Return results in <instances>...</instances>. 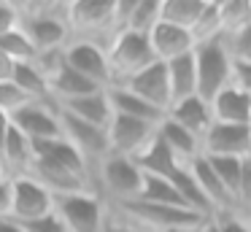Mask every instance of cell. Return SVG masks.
<instances>
[{
  "mask_svg": "<svg viewBox=\"0 0 251 232\" xmlns=\"http://www.w3.org/2000/svg\"><path fill=\"white\" fill-rule=\"evenodd\" d=\"M19 5V30L27 35L35 52L65 49L71 41L68 27V3H17Z\"/></svg>",
  "mask_w": 251,
  "mask_h": 232,
  "instance_id": "obj_1",
  "label": "cell"
},
{
  "mask_svg": "<svg viewBox=\"0 0 251 232\" xmlns=\"http://www.w3.org/2000/svg\"><path fill=\"white\" fill-rule=\"evenodd\" d=\"M108 210L119 219L130 221L132 227H138L141 232H170V230H192L200 227L202 216L192 213L186 208H173V205H157L146 203V200H125V203H105Z\"/></svg>",
  "mask_w": 251,
  "mask_h": 232,
  "instance_id": "obj_2",
  "label": "cell"
},
{
  "mask_svg": "<svg viewBox=\"0 0 251 232\" xmlns=\"http://www.w3.org/2000/svg\"><path fill=\"white\" fill-rule=\"evenodd\" d=\"M114 8H116V0H71L68 3L71 38L92 41V43H100L103 49H108V43L119 35L114 22Z\"/></svg>",
  "mask_w": 251,
  "mask_h": 232,
  "instance_id": "obj_3",
  "label": "cell"
},
{
  "mask_svg": "<svg viewBox=\"0 0 251 232\" xmlns=\"http://www.w3.org/2000/svg\"><path fill=\"white\" fill-rule=\"evenodd\" d=\"M195 70L197 95L205 103H211L219 92L232 84V54L227 49L224 35L195 46Z\"/></svg>",
  "mask_w": 251,
  "mask_h": 232,
  "instance_id": "obj_4",
  "label": "cell"
},
{
  "mask_svg": "<svg viewBox=\"0 0 251 232\" xmlns=\"http://www.w3.org/2000/svg\"><path fill=\"white\" fill-rule=\"evenodd\" d=\"M143 186V170L127 156L108 154L95 167V192L105 203H125L135 200Z\"/></svg>",
  "mask_w": 251,
  "mask_h": 232,
  "instance_id": "obj_5",
  "label": "cell"
},
{
  "mask_svg": "<svg viewBox=\"0 0 251 232\" xmlns=\"http://www.w3.org/2000/svg\"><path fill=\"white\" fill-rule=\"evenodd\" d=\"M105 54H108V68H111V86L125 84L135 73H141L143 68L157 62L149 35H138V32H130V30L119 32L108 43Z\"/></svg>",
  "mask_w": 251,
  "mask_h": 232,
  "instance_id": "obj_6",
  "label": "cell"
},
{
  "mask_svg": "<svg viewBox=\"0 0 251 232\" xmlns=\"http://www.w3.org/2000/svg\"><path fill=\"white\" fill-rule=\"evenodd\" d=\"M54 216L65 232H103L108 205L98 192H76L54 197Z\"/></svg>",
  "mask_w": 251,
  "mask_h": 232,
  "instance_id": "obj_7",
  "label": "cell"
},
{
  "mask_svg": "<svg viewBox=\"0 0 251 232\" xmlns=\"http://www.w3.org/2000/svg\"><path fill=\"white\" fill-rule=\"evenodd\" d=\"M8 186H11L8 219H14L17 224H30V221H38L44 216L54 213V197L35 178L30 176L8 178Z\"/></svg>",
  "mask_w": 251,
  "mask_h": 232,
  "instance_id": "obj_8",
  "label": "cell"
},
{
  "mask_svg": "<svg viewBox=\"0 0 251 232\" xmlns=\"http://www.w3.org/2000/svg\"><path fill=\"white\" fill-rule=\"evenodd\" d=\"M60 127H62V140H68V143L87 159V165L92 167V173H95V167L111 154L108 132H105V129L92 127V124L81 122V119L71 116V113H65V111H60Z\"/></svg>",
  "mask_w": 251,
  "mask_h": 232,
  "instance_id": "obj_9",
  "label": "cell"
},
{
  "mask_svg": "<svg viewBox=\"0 0 251 232\" xmlns=\"http://www.w3.org/2000/svg\"><path fill=\"white\" fill-rule=\"evenodd\" d=\"M65 65L76 70L78 76L89 78L98 84L100 89L111 86V68H108V54L100 43L81 41V38H71L65 46Z\"/></svg>",
  "mask_w": 251,
  "mask_h": 232,
  "instance_id": "obj_10",
  "label": "cell"
},
{
  "mask_svg": "<svg viewBox=\"0 0 251 232\" xmlns=\"http://www.w3.org/2000/svg\"><path fill=\"white\" fill-rule=\"evenodd\" d=\"M11 124L33 143L44 140H60L62 127H60V108L54 103H30L22 111L11 116Z\"/></svg>",
  "mask_w": 251,
  "mask_h": 232,
  "instance_id": "obj_11",
  "label": "cell"
},
{
  "mask_svg": "<svg viewBox=\"0 0 251 232\" xmlns=\"http://www.w3.org/2000/svg\"><path fill=\"white\" fill-rule=\"evenodd\" d=\"M157 127L146 122H138L130 116H116L108 124V149L116 156H127V159H135L143 149L154 140Z\"/></svg>",
  "mask_w": 251,
  "mask_h": 232,
  "instance_id": "obj_12",
  "label": "cell"
},
{
  "mask_svg": "<svg viewBox=\"0 0 251 232\" xmlns=\"http://www.w3.org/2000/svg\"><path fill=\"white\" fill-rule=\"evenodd\" d=\"M202 154L213 159H246L251 156V127L213 122L202 138Z\"/></svg>",
  "mask_w": 251,
  "mask_h": 232,
  "instance_id": "obj_13",
  "label": "cell"
},
{
  "mask_svg": "<svg viewBox=\"0 0 251 232\" xmlns=\"http://www.w3.org/2000/svg\"><path fill=\"white\" fill-rule=\"evenodd\" d=\"M119 86H127L132 95L143 97L146 103H151L154 108H159V111H165V113L173 105L170 84H168V68H165V62H159V59L151 62L149 68H143L141 73H135L130 81H125V84H119Z\"/></svg>",
  "mask_w": 251,
  "mask_h": 232,
  "instance_id": "obj_14",
  "label": "cell"
},
{
  "mask_svg": "<svg viewBox=\"0 0 251 232\" xmlns=\"http://www.w3.org/2000/svg\"><path fill=\"white\" fill-rule=\"evenodd\" d=\"M211 116L219 124H238V127H251V95L229 84L222 89L211 103Z\"/></svg>",
  "mask_w": 251,
  "mask_h": 232,
  "instance_id": "obj_15",
  "label": "cell"
},
{
  "mask_svg": "<svg viewBox=\"0 0 251 232\" xmlns=\"http://www.w3.org/2000/svg\"><path fill=\"white\" fill-rule=\"evenodd\" d=\"M149 43H151V52L159 62H170L176 57H184V54L195 52V38H192V32L184 30V27L168 25V22H159L149 32Z\"/></svg>",
  "mask_w": 251,
  "mask_h": 232,
  "instance_id": "obj_16",
  "label": "cell"
},
{
  "mask_svg": "<svg viewBox=\"0 0 251 232\" xmlns=\"http://www.w3.org/2000/svg\"><path fill=\"white\" fill-rule=\"evenodd\" d=\"M189 170H192V176H195L200 192L205 194L208 205L213 208V216H219V213H232V210H235V203L229 200L227 189L222 186V181H219V176H216V170H213L211 159H208L205 154H200L197 159L189 162Z\"/></svg>",
  "mask_w": 251,
  "mask_h": 232,
  "instance_id": "obj_17",
  "label": "cell"
},
{
  "mask_svg": "<svg viewBox=\"0 0 251 232\" xmlns=\"http://www.w3.org/2000/svg\"><path fill=\"white\" fill-rule=\"evenodd\" d=\"M108 100H111V108H114L116 116H130V119H138V122H146V124H154L159 127L162 119L168 116L165 111L154 108L151 103H146L143 97L132 95L127 86H108Z\"/></svg>",
  "mask_w": 251,
  "mask_h": 232,
  "instance_id": "obj_18",
  "label": "cell"
},
{
  "mask_svg": "<svg viewBox=\"0 0 251 232\" xmlns=\"http://www.w3.org/2000/svg\"><path fill=\"white\" fill-rule=\"evenodd\" d=\"M168 119H173L176 124H181L184 129H189L195 138H200V143H202V138H205V132L211 129V124H213L211 105H208L200 95L173 103L170 111H168Z\"/></svg>",
  "mask_w": 251,
  "mask_h": 232,
  "instance_id": "obj_19",
  "label": "cell"
},
{
  "mask_svg": "<svg viewBox=\"0 0 251 232\" xmlns=\"http://www.w3.org/2000/svg\"><path fill=\"white\" fill-rule=\"evenodd\" d=\"M60 111L71 113V116L81 119V122L92 124V127H100L108 132V124L114 119V108H111V100H108V92L100 89V92H92L87 97H78V100H71L65 105H57Z\"/></svg>",
  "mask_w": 251,
  "mask_h": 232,
  "instance_id": "obj_20",
  "label": "cell"
},
{
  "mask_svg": "<svg viewBox=\"0 0 251 232\" xmlns=\"http://www.w3.org/2000/svg\"><path fill=\"white\" fill-rule=\"evenodd\" d=\"M157 138L173 151V156L181 162V165H189L192 159H197V156L202 154L200 138H195L189 129H184L181 124H176L173 119H168V116H165L162 124L157 127Z\"/></svg>",
  "mask_w": 251,
  "mask_h": 232,
  "instance_id": "obj_21",
  "label": "cell"
},
{
  "mask_svg": "<svg viewBox=\"0 0 251 232\" xmlns=\"http://www.w3.org/2000/svg\"><path fill=\"white\" fill-rule=\"evenodd\" d=\"M165 68H168V84H170V97H173V103L197 95L195 52L184 54V57L170 59V62H165Z\"/></svg>",
  "mask_w": 251,
  "mask_h": 232,
  "instance_id": "obj_22",
  "label": "cell"
},
{
  "mask_svg": "<svg viewBox=\"0 0 251 232\" xmlns=\"http://www.w3.org/2000/svg\"><path fill=\"white\" fill-rule=\"evenodd\" d=\"M132 162L143 170V176H159V178H170L181 167V162L173 156V151H170L157 135H154V140Z\"/></svg>",
  "mask_w": 251,
  "mask_h": 232,
  "instance_id": "obj_23",
  "label": "cell"
},
{
  "mask_svg": "<svg viewBox=\"0 0 251 232\" xmlns=\"http://www.w3.org/2000/svg\"><path fill=\"white\" fill-rule=\"evenodd\" d=\"M208 0H162V22L176 27H184L192 32L197 19L202 16Z\"/></svg>",
  "mask_w": 251,
  "mask_h": 232,
  "instance_id": "obj_24",
  "label": "cell"
},
{
  "mask_svg": "<svg viewBox=\"0 0 251 232\" xmlns=\"http://www.w3.org/2000/svg\"><path fill=\"white\" fill-rule=\"evenodd\" d=\"M11 81L33 103H51V97H49V81H46V76H41V70L35 68L33 62L17 65V68H14V78Z\"/></svg>",
  "mask_w": 251,
  "mask_h": 232,
  "instance_id": "obj_25",
  "label": "cell"
},
{
  "mask_svg": "<svg viewBox=\"0 0 251 232\" xmlns=\"http://www.w3.org/2000/svg\"><path fill=\"white\" fill-rule=\"evenodd\" d=\"M219 22H222V35L243 30L251 25V0H216Z\"/></svg>",
  "mask_w": 251,
  "mask_h": 232,
  "instance_id": "obj_26",
  "label": "cell"
},
{
  "mask_svg": "<svg viewBox=\"0 0 251 232\" xmlns=\"http://www.w3.org/2000/svg\"><path fill=\"white\" fill-rule=\"evenodd\" d=\"M159 22H162V0H135L127 30L138 32V35H149Z\"/></svg>",
  "mask_w": 251,
  "mask_h": 232,
  "instance_id": "obj_27",
  "label": "cell"
},
{
  "mask_svg": "<svg viewBox=\"0 0 251 232\" xmlns=\"http://www.w3.org/2000/svg\"><path fill=\"white\" fill-rule=\"evenodd\" d=\"M141 200L146 203H157V205H173V208H186L181 203L176 186L170 183V178H159V176H143V186H141ZM189 210V208H186Z\"/></svg>",
  "mask_w": 251,
  "mask_h": 232,
  "instance_id": "obj_28",
  "label": "cell"
},
{
  "mask_svg": "<svg viewBox=\"0 0 251 232\" xmlns=\"http://www.w3.org/2000/svg\"><path fill=\"white\" fill-rule=\"evenodd\" d=\"M213 165V170H216L219 181H222V186L227 189L229 200L235 203V210H238V192H240V173H243V159H213V156H208Z\"/></svg>",
  "mask_w": 251,
  "mask_h": 232,
  "instance_id": "obj_29",
  "label": "cell"
},
{
  "mask_svg": "<svg viewBox=\"0 0 251 232\" xmlns=\"http://www.w3.org/2000/svg\"><path fill=\"white\" fill-rule=\"evenodd\" d=\"M0 52L6 54L8 59H11L14 65H22V62H33L35 59V46L27 41V35H25L22 30H14V32H8V35H3L0 38Z\"/></svg>",
  "mask_w": 251,
  "mask_h": 232,
  "instance_id": "obj_30",
  "label": "cell"
},
{
  "mask_svg": "<svg viewBox=\"0 0 251 232\" xmlns=\"http://www.w3.org/2000/svg\"><path fill=\"white\" fill-rule=\"evenodd\" d=\"M33 100H30L14 81H0V111L6 113V116H14V113L22 111Z\"/></svg>",
  "mask_w": 251,
  "mask_h": 232,
  "instance_id": "obj_31",
  "label": "cell"
},
{
  "mask_svg": "<svg viewBox=\"0 0 251 232\" xmlns=\"http://www.w3.org/2000/svg\"><path fill=\"white\" fill-rule=\"evenodd\" d=\"M224 41H227V49H229L235 62L251 65V25L238 30V32H232V35H224Z\"/></svg>",
  "mask_w": 251,
  "mask_h": 232,
  "instance_id": "obj_32",
  "label": "cell"
},
{
  "mask_svg": "<svg viewBox=\"0 0 251 232\" xmlns=\"http://www.w3.org/2000/svg\"><path fill=\"white\" fill-rule=\"evenodd\" d=\"M17 27H19V5L0 0V38L14 32Z\"/></svg>",
  "mask_w": 251,
  "mask_h": 232,
  "instance_id": "obj_33",
  "label": "cell"
},
{
  "mask_svg": "<svg viewBox=\"0 0 251 232\" xmlns=\"http://www.w3.org/2000/svg\"><path fill=\"white\" fill-rule=\"evenodd\" d=\"M251 205V156L243 159V173H240V192H238V213Z\"/></svg>",
  "mask_w": 251,
  "mask_h": 232,
  "instance_id": "obj_34",
  "label": "cell"
},
{
  "mask_svg": "<svg viewBox=\"0 0 251 232\" xmlns=\"http://www.w3.org/2000/svg\"><path fill=\"white\" fill-rule=\"evenodd\" d=\"M213 219L219 221L222 232H251V224L238 213V210H232V213H219V216H213Z\"/></svg>",
  "mask_w": 251,
  "mask_h": 232,
  "instance_id": "obj_35",
  "label": "cell"
},
{
  "mask_svg": "<svg viewBox=\"0 0 251 232\" xmlns=\"http://www.w3.org/2000/svg\"><path fill=\"white\" fill-rule=\"evenodd\" d=\"M25 232H65V227H62V221L57 219L54 213L44 216V219L38 221H30V224H22Z\"/></svg>",
  "mask_w": 251,
  "mask_h": 232,
  "instance_id": "obj_36",
  "label": "cell"
},
{
  "mask_svg": "<svg viewBox=\"0 0 251 232\" xmlns=\"http://www.w3.org/2000/svg\"><path fill=\"white\" fill-rule=\"evenodd\" d=\"M232 84L251 95V65L249 62H235L232 59Z\"/></svg>",
  "mask_w": 251,
  "mask_h": 232,
  "instance_id": "obj_37",
  "label": "cell"
},
{
  "mask_svg": "<svg viewBox=\"0 0 251 232\" xmlns=\"http://www.w3.org/2000/svg\"><path fill=\"white\" fill-rule=\"evenodd\" d=\"M103 232H141V230H138V227H132L130 221L114 216V213L108 210V216H105V224H103Z\"/></svg>",
  "mask_w": 251,
  "mask_h": 232,
  "instance_id": "obj_38",
  "label": "cell"
},
{
  "mask_svg": "<svg viewBox=\"0 0 251 232\" xmlns=\"http://www.w3.org/2000/svg\"><path fill=\"white\" fill-rule=\"evenodd\" d=\"M8 205H11V186H8V178L0 181V219L8 216Z\"/></svg>",
  "mask_w": 251,
  "mask_h": 232,
  "instance_id": "obj_39",
  "label": "cell"
},
{
  "mask_svg": "<svg viewBox=\"0 0 251 232\" xmlns=\"http://www.w3.org/2000/svg\"><path fill=\"white\" fill-rule=\"evenodd\" d=\"M8 132H11V116H6V113L0 111V156H3V149H6Z\"/></svg>",
  "mask_w": 251,
  "mask_h": 232,
  "instance_id": "obj_40",
  "label": "cell"
},
{
  "mask_svg": "<svg viewBox=\"0 0 251 232\" xmlns=\"http://www.w3.org/2000/svg\"><path fill=\"white\" fill-rule=\"evenodd\" d=\"M14 68H17V65H14L6 54L0 52V81H11L14 78Z\"/></svg>",
  "mask_w": 251,
  "mask_h": 232,
  "instance_id": "obj_41",
  "label": "cell"
},
{
  "mask_svg": "<svg viewBox=\"0 0 251 232\" xmlns=\"http://www.w3.org/2000/svg\"><path fill=\"white\" fill-rule=\"evenodd\" d=\"M0 232H25V230H22V224H17L14 219L6 216V219H0Z\"/></svg>",
  "mask_w": 251,
  "mask_h": 232,
  "instance_id": "obj_42",
  "label": "cell"
},
{
  "mask_svg": "<svg viewBox=\"0 0 251 232\" xmlns=\"http://www.w3.org/2000/svg\"><path fill=\"white\" fill-rule=\"evenodd\" d=\"M197 232H222V227H219V221L211 216V219H205L200 227H197Z\"/></svg>",
  "mask_w": 251,
  "mask_h": 232,
  "instance_id": "obj_43",
  "label": "cell"
},
{
  "mask_svg": "<svg viewBox=\"0 0 251 232\" xmlns=\"http://www.w3.org/2000/svg\"><path fill=\"white\" fill-rule=\"evenodd\" d=\"M170 232H197V227H192V230H170Z\"/></svg>",
  "mask_w": 251,
  "mask_h": 232,
  "instance_id": "obj_44",
  "label": "cell"
},
{
  "mask_svg": "<svg viewBox=\"0 0 251 232\" xmlns=\"http://www.w3.org/2000/svg\"><path fill=\"white\" fill-rule=\"evenodd\" d=\"M3 178H6V173H3V165H0V181H3Z\"/></svg>",
  "mask_w": 251,
  "mask_h": 232,
  "instance_id": "obj_45",
  "label": "cell"
},
{
  "mask_svg": "<svg viewBox=\"0 0 251 232\" xmlns=\"http://www.w3.org/2000/svg\"><path fill=\"white\" fill-rule=\"evenodd\" d=\"M249 224H251V221H249Z\"/></svg>",
  "mask_w": 251,
  "mask_h": 232,
  "instance_id": "obj_46",
  "label": "cell"
}]
</instances>
